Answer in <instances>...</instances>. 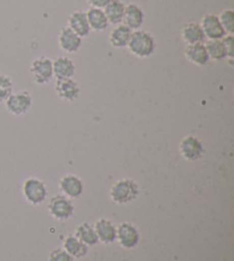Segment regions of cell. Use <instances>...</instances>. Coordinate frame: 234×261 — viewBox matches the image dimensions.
Listing matches in <instances>:
<instances>
[{
  "label": "cell",
  "mask_w": 234,
  "mask_h": 261,
  "mask_svg": "<svg viewBox=\"0 0 234 261\" xmlns=\"http://www.w3.org/2000/svg\"><path fill=\"white\" fill-rule=\"evenodd\" d=\"M127 48L134 57L147 59L151 57L156 50V40L150 32L139 29L133 31Z\"/></svg>",
  "instance_id": "6da1fadb"
},
{
  "label": "cell",
  "mask_w": 234,
  "mask_h": 261,
  "mask_svg": "<svg viewBox=\"0 0 234 261\" xmlns=\"http://www.w3.org/2000/svg\"><path fill=\"white\" fill-rule=\"evenodd\" d=\"M139 194L138 185L133 179H120L112 186L110 197L116 204H127L137 198Z\"/></svg>",
  "instance_id": "7a4b0ae2"
},
{
  "label": "cell",
  "mask_w": 234,
  "mask_h": 261,
  "mask_svg": "<svg viewBox=\"0 0 234 261\" xmlns=\"http://www.w3.org/2000/svg\"><path fill=\"white\" fill-rule=\"evenodd\" d=\"M23 196L32 205H40L44 203L48 190L44 181L38 178H27L23 184Z\"/></svg>",
  "instance_id": "3957f363"
},
{
  "label": "cell",
  "mask_w": 234,
  "mask_h": 261,
  "mask_svg": "<svg viewBox=\"0 0 234 261\" xmlns=\"http://www.w3.org/2000/svg\"><path fill=\"white\" fill-rule=\"evenodd\" d=\"M48 212L56 220L64 221L73 216L74 205L67 196L56 195L49 199Z\"/></svg>",
  "instance_id": "277c9868"
},
{
  "label": "cell",
  "mask_w": 234,
  "mask_h": 261,
  "mask_svg": "<svg viewBox=\"0 0 234 261\" xmlns=\"http://www.w3.org/2000/svg\"><path fill=\"white\" fill-rule=\"evenodd\" d=\"M30 74L34 82L38 85L48 84L54 77L53 61L46 57H40L34 60L30 65Z\"/></svg>",
  "instance_id": "5b68a950"
},
{
  "label": "cell",
  "mask_w": 234,
  "mask_h": 261,
  "mask_svg": "<svg viewBox=\"0 0 234 261\" xmlns=\"http://www.w3.org/2000/svg\"><path fill=\"white\" fill-rule=\"evenodd\" d=\"M6 109L14 116H22L30 110L32 106V96L27 91H20L13 94L5 101Z\"/></svg>",
  "instance_id": "8992f818"
},
{
  "label": "cell",
  "mask_w": 234,
  "mask_h": 261,
  "mask_svg": "<svg viewBox=\"0 0 234 261\" xmlns=\"http://www.w3.org/2000/svg\"><path fill=\"white\" fill-rule=\"evenodd\" d=\"M201 29L203 31L206 39L208 40H222L226 36L225 30L219 22V18L215 14L208 13L201 18Z\"/></svg>",
  "instance_id": "52a82bcc"
},
{
  "label": "cell",
  "mask_w": 234,
  "mask_h": 261,
  "mask_svg": "<svg viewBox=\"0 0 234 261\" xmlns=\"http://www.w3.org/2000/svg\"><path fill=\"white\" fill-rule=\"evenodd\" d=\"M140 236L137 228L130 222H123L116 227V241L125 249H134L139 243Z\"/></svg>",
  "instance_id": "ba28073f"
},
{
  "label": "cell",
  "mask_w": 234,
  "mask_h": 261,
  "mask_svg": "<svg viewBox=\"0 0 234 261\" xmlns=\"http://www.w3.org/2000/svg\"><path fill=\"white\" fill-rule=\"evenodd\" d=\"M180 152L184 160L189 162H195L202 157L204 148L202 142L193 135H187L180 143Z\"/></svg>",
  "instance_id": "9c48e42d"
},
{
  "label": "cell",
  "mask_w": 234,
  "mask_h": 261,
  "mask_svg": "<svg viewBox=\"0 0 234 261\" xmlns=\"http://www.w3.org/2000/svg\"><path fill=\"white\" fill-rule=\"evenodd\" d=\"M55 91L57 93L60 99L67 102L76 101L81 92L79 84L76 81H73L72 78L56 79Z\"/></svg>",
  "instance_id": "30bf717a"
},
{
  "label": "cell",
  "mask_w": 234,
  "mask_h": 261,
  "mask_svg": "<svg viewBox=\"0 0 234 261\" xmlns=\"http://www.w3.org/2000/svg\"><path fill=\"white\" fill-rule=\"evenodd\" d=\"M82 45V38H80L76 32H73L69 27L61 29L58 35V46L65 53H77Z\"/></svg>",
  "instance_id": "8fae6325"
},
{
  "label": "cell",
  "mask_w": 234,
  "mask_h": 261,
  "mask_svg": "<svg viewBox=\"0 0 234 261\" xmlns=\"http://www.w3.org/2000/svg\"><path fill=\"white\" fill-rule=\"evenodd\" d=\"M60 190L70 199L80 197L83 193L82 180L76 174H65L62 176L58 184Z\"/></svg>",
  "instance_id": "7c38bea8"
},
{
  "label": "cell",
  "mask_w": 234,
  "mask_h": 261,
  "mask_svg": "<svg viewBox=\"0 0 234 261\" xmlns=\"http://www.w3.org/2000/svg\"><path fill=\"white\" fill-rule=\"evenodd\" d=\"M145 14L142 7H139L136 4L126 5L125 8V16H124V24L128 27L132 31L139 30L144 24Z\"/></svg>",
  "instance_id": "4fadbf2b"
},
{
  "label": "cell",
  "mask_w": 234,
  "mask_h": 261,
  "mask_svg": "<svg viewBox=\"0 0 234 261\" xmlns=\"http://www.w3.org/2000/svg\"><path fill=\"white\" fill-rule=\"evenodd\" d=\"M94 228H95L98 242H102L104 244H112L116 241V227L109 219H100L96 221Z\"/></svg>",
  "instance_id": "5bb4252c"
},
{
  "label": "cell",
  "mask_w": 234,
  "mask_h": 261,
  "mask_svg": "<svg viewBox=\"0 0 234 261\" xmlns=\"http://www.w3.org/2000/svg\"><path fill=\"white\" fill-rule=\"evenodd\" d=\"M68 27L73 32L80 37V38H85L91 34V28L88 24L86 12L82 11H76L73 12L68 18Z\"/></svg>",
  "instance_id": "9a60e30c"
},
{
  "label": "cell",
  "mask_w": 234,
  "mask_h": 261,
  "mask_svg": "<svg viewBox=\"0 0 234 261\" xmlns=\"http://www.w3.org/2000/svg\"><path fill=\"white\" fill-rule=\"evenodd\" d=\"M184 54L187 61L198 67H204L210 61L204 44L186 45Z\"/></svg>",
  "instance_id": "2e32d148"
},
{
  "label": "cell",
  "mask_w": 234,
  "mask_h": 261,
  "mask_svg": "<svg viewBox=\"0 0 234 261\" xmlns=\"http://www.w3.org/2000/svg\"><path fill=\"white\" fill-rule=\"evenodd\" d=\"M181 37H182V40H183L186 45L204 44V40H206L202 29H201L199 23H195V22L186 23V24L183 27V29H182Z\"/></svg>",
  "instance_id": "e0dca14e"
},
{
  "label": "cell",
  "mask_w": 234,
  "mask_h": 261,
  "mask_svg": "<svg viewBox=\"0 0 234 261\" xmlns=\"http://www.w3.org/2000/svg\"><path fill=\"white\" fill-rule=\"evenodd\" d=\"M53 72L56 79L72 78L76 73V64L68 57H60L53 61Z\"/></svg>",
  "instance_id": "ac0fdd59"
},
{
  "label": "cell",
  "mask_w": 234,
  "mask_h": 261,
  "mask_svg": "<svg viewBox=\"0 0 234 261\" xmlns=\"http://www.w3.org/2000/svg\"><path fill=\"white\" fill-rule=\"evenodd\" d=\"M133 31L128 27H126L124 23H121L112 29L109 36V41L115 48H126L128 46Z\"/></svg>",
  "instance_id": "d6986e66"
},
{
  "label": "cell",
  "mask_w": 234,
  "mask_h": 261,
  "mask_svg": "<svg viewBox=\"0 0 234 261\" xmlns=\"http://www.w3.org/2000/svg\"><path fill=\"white\" fill-rule=\"evenodd\" d=\"M126 5L121 0H111L106 5V7L103 9L105 13V16L111 25H118L124 22Z\"/></svg>",
  "instance_id": "ffe728a7"
},
{
  "label": "cell",
  "mask_w": 234,
  "mask_h": 261,
  "mask_svg": "<svg viewBox=\"0 0 234 261\" xmlns=\"http://www.w3.org/2000/svg\"><path fill=\"white\" fill-rule=\"evenodd\" d=\"M86 16H87L88 24H90L91 30L93 31L102 32L106 30V28L110 25L103 9L90 8L86 12Z\"/></svg>",
  "instance_id": "44dd1931"
},
{
  "label": "cell",
  "mask_w": 234,
  "mask_h": 261,
  "mask_svg": "<svg viewBox=\"0 0 234 261\" xmlns=\"http://www.w3.org/2000/svg\"><path fill=\"white\" fill-rule=\"evenodd\" d=\"M63 249L67 251L70 255H72L73 258H83L87 255L90 246L83 244L82 242L74 235H69L65 237Z\"/></svg>",
  "instance_id": "7402d4cb"
},
{
  "label": "cell",
  "mask_w": 234,
  "mask_h": 261,
  "mask_svg": "<svg viewBox=\"0 0 234 261\" xmlns=\"http://www.w3.org/2000/svg\"><path fill=\"white\" fill-rule=\"evenodd\" d=\"M74 236L78 237V239L87 246H94L98 243L95 228L88 222H83L80 226L77 227Z\"/></svg>",
  "instance_id": "603a6c76"
},
{
  "label": "cell",
  "mask_w": 234,
  "mask_h": 261,
  "mask_svg": "<svg viewBox=\"0 0 234 261\" xmlns=\"http://www.w3.org/2000/svg\"><path fill=\"white\" fill-rule=\"evenodd\" d=\"M207 49L209 60L213 61H223L226 60L225 48H224L222 40H208L207 44H204Z\"/></svg>",
  "instance_id": "cb8c5ba5"
},
{
  "label": "cell",
  "mask_w": 234,
  "mask_h": 261,
  "mask_svg": "<svg viewBox=\"0 0 234 261\" xmlns=\"http://www.w3.org/2000/svg\"><path fill=\"white\" fill-rule=\"evenodd\" d=\"M219 22L225 30L226 35H233L234 34V13L232 9H225L218 16Z\"/></svg>",
  "instance_id": "d4e9b609"
},
{
  "label": "cell",
  "mask_w": 234,
  "mask_h": 261,
  "mask_svg": "<svg viewBox=\"0 0 234 261\" xmlns=\"http://www.w3.org/2000/svg\"><path fill=\"white\" fill-rule=\"evenodd\" d=\"M13 82L11 77L0 74V101H6L13 94Z\"/></svg>",
  "instance_id": "484cf974"
},
{
  "label": "cell",
  "mask_w": 234,
  "mask_h": 261,
  "mask_svg": "<svg viewBox=\"0 0 234 261\" xmlns=\"http://www.w3.org/2000/svg\"><path fill=\"white\" fill-rule=\"evenodd\" d=\"M48 260L49 261H74V258L72 255H70L64 249L57 248V249H54L49 253Z\"/></svg>",
  "instance_id": "4316f807"
},
{
  "label": "cell",
  "mask_w": 234,
  "mask_h": 261,
  "mask_svg": "<svg viewBox=\"0 0 234 261\" xmlns=\"http://www.w3.org/2000/svg\"><path fill=\"white\" fill-rule=\"evenodd\" d=\"M222 41H223L224 48H225L226 60H228V62L232 64L233 57H234V38H233V35H226L222 39Z\"/></svg>",
  "instance_id": "83f0119b"
},
{
  "label": "cell",
  "mask_w": 234,
  "mask_h": 261,
  "mask_svg": "<svg viewBox=\"0 0 234 261\" xmlns=\"http://www.w3.org/2000/svg\"><path fill=\"white\" fill-rule=\"evenodd\" d=\"M88 5L92 8H100V9H104L106 7V5L109 4L111 0H86Z\"/></svg>",
  "instance_id": "f1b7e54d"
}]
</instances>
